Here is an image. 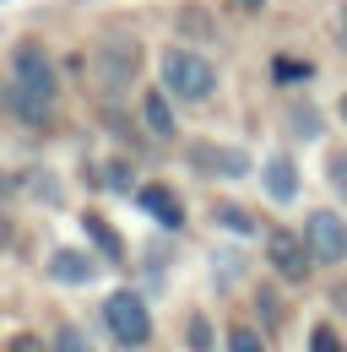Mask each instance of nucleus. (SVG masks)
I'll return each instance as SVG.
<instances>
[{"label":"nucleus","mask_w":347,"mask_h":352,"mask_svg":"<svg viewBox=\"0 0 347 352\" xmlns=\"http://www.w3.org/2000/svg\"><path fill=\"white\" fill-rule=\"evenodd\" d=\"M11 76H17V92H11L17 114H22V120H33V125H43V120H49V109H54V92H60L54 60H49L39 44H22L17 54H11Z\"/></svg>","instance_id":"nucleus-1"},{"label":"nucleus","mask_w":347,"mask_h":352,"mask_svg":"<svg viewBox=\"0 0 347 352\" xmlns=\"http://www.w3.org/2000/svg\"><path fill=\"white\" fill-rule=\"evenodd\" d=\"M163 87L174 98H185V103H207L217 92V71L207 54H196V49H169L163 54Z\"/></svg>","instance_id":"nucleus-2"},{"label":"nucleus","mask_w":347,"mask_h":352,"mask_svg":"<svg viewBox=\"0 0 347 352\" xmlns=\"http://www.w3.org/2000/svg\"><path fill=\"white\" fill-rule=\"evenodd\" d=\"M103 325H109V336L120 347H147V336H152V314H147V304L136 293H109Z\"/></svg>","instance_id":"nucleus-3"},{"label":"nucleus","mask_w":347,"mask_h":352,"mask_svg":"<svg viewBox=\"0 0 347 352\" xmlns=\"http://www.w3.org/2000/svg\"><path fill=\"white\" fill-rule=\"evenodd\" d=\"M304 244H309V255L326 265L347 261V222L337 217V212H309V222H304Z\"/></svg>","instance_id":"nucleus-4"},{"label":"nucleus","mask_w":347,"mask_h":352,"mask_svg":"<svg viewBox=\"0 0 347 352\" xmlns=\"http://www.w3.org/2000/svg\"><path fill=\"white\" fill-rule=\"evenodd\" d=\"M266 261L277 265V276L304 282V276H309V244H304L299 233H288V228H271V233H266Z\"/></svg>","instance_id":"nucleus-5"},{"label":"nucleus","mask_w":347,"mask_h":352,"mask_svg":"<svg viewBox=\"0 0 347 352\" xmlns=\"http://www.w3.org/2000/svg\"><path fill=\"white\" fill-rule=\"evenodd\" d=\"M136 71H141V49H136V44L114 38V44L98 49V82H103L109 92L130 87V76H136Z\"/></svg>","instance_id":"nucleus-6"},{"label":"nucleus","mask_w":347,"mask_h":352,"mask_svg":"<svg viewBox=\"0 0 347 352\" xmlns=\"http://www.w3.org/2000/svg\"><path fill=\"white\" fill-rule=\"evenodd\" d=\"M190 163L196 168H207V174H222V179H244L250 174V157L244 152H233V146H190Z\"/></svg>","instance_id":"nucleus-7"},{"label":"nucleus","mask_w":347,"mask_h":352,"mask_svg":"<svg viewBox=\"0 0 347 352\" xmlns=\"http://www.w3.org/2000/svg\"><path fill=\"white\" fill-rule=\"evenodd\" d=\"M136 201H141V212L152 222H163V228H179L185 222V206H179V195L163 190V184H147V190H136Z\"/></svg>","instance_id":"nucleus-8"},{"label":"nucleus","mask_w":347,"mask_h":352,"mask_svg":"<svg viewBox=\"0 0 347 352\" xmlns=\"http://www.w3.org/2000/svg\"><path fill=\"white\" fill-rule=\"evenodd\" d=\"M49 276H54V282H71V287H82V282H92V276H98V265L87 261L82 250H60V255L49 261Z\"/></svg>","instance_id":"nucleus-9"},{"label":"nucleus","mask_w":347,"mask_h":352,"mask_svg":"<svg viewBox=\"0 0 347 352\" xmlns=\"http://www.w3.org/2000/svg\"><path fill=\"white\" fill-rule=\"evenodd\" d=\"M141 120H147V131L158 135V141H169V135H174V109H169L163 92H147V98H141Z\"/></svg>","instance_id":"nucleus-10"},{"label":"nucleus","mask_w":347,"mask_h":352,"mask_svg":"<svg viewBox=\"0 0 347 352\" xmlns=\"http://www.w3.org/2000/svg\"><path fill=\"white\" fill-rule=\"evenodd\" d=\"M266 190H271V201H293L299 195V174H293L288 157H271L266 163Z\"/></svg>","instance_id":"nucleus-11"},{"label":"nucleus","mask_w":347,"mask_h":352,"mask_svg":"<svg viewBox=\"0 0 347 352\" xmlns=\"http://www.w3.org/2000/svg\"><path fill=\"white\" fill-rule=\"evenodd\" d=\"M82 228H87V239H92V244H98V250H103L109 261H125V244H120V233H114L109 222L98 217V212H87V217H82Z\"/></svg>","instance_id":"nucleus-12"},{"label":"nucleus","mask_w":347,"mask_h":352,"mask_svg":"<svg viewBox=\"0 0 347 352\" xmlns=\"http://www.w3.org/2000/svg\"><path fill=\"white\" fill-rule=\"evenodd\" d=\"M217 222H222V228H233V233H255V222L244 217L239 206H217Z\"/></svg>","instance_id":"nucleus-13"},{"label":"nucleus","mask_w":347,"mask_h":352,"mask_svg":"<svg viewBox=\"0 0 347 352\" xmlns=\"http://www.w3.org/2000/svg\"><path fill=\"white\" fill-rule=\"evenodd\" d=\"M309 352H342V336H337L331 325H315V336H309Z\"/></svg>","instance_id":"nucleus-14"},{"label":"nucleus","mask_w":347,"mask_h":352,"mask_svg":"<svg viewBox=\"0 0 347 352\" xmlns=\"http://www.w3.org/2000/svg\"><path fill=\"white\" fill-rule=\"evenodd\" d=\"M54 352H92V347H87V336L76 331V325H65V331L54 336Z\"/></svg>","instance_id":"nucleus-15"},{"label":"nucleus","mask_w":347,"mask_h":352,"mask_svg":"<svg viewBox=\"0 0 347 352\" xmlns=\"http://www.w3.org/2000/svg\"><path fill=\"white\" fill-rule=\"evenodd\" d=\"M228 352H266V347H260L255 331H244V325H239V331H228Z\"/></svg>","instance_id":"nucleus-16"},{"label":"nucleus","mask_w":347,"mask_h":352,"mask_svg":"<svg viewBox=\"0 0 347 352\" xmlns=\"http://www.w3.org/2000/svg\"><path fill=\"white\" fill-rule=\"evenodd\" d=\"M190 347H196V352H207V347H212V325H207L201 314L190 320Z\"/></svg>","instance_id":"nucleus-17"},{"label":"nucleus","mask_w":347,"mask_h":352,"mask_svg":"<svg viewBox=\"0 0 347 352\" xmlns=\"http://www.w3.org/2000/svg\"><path fill=\"white\" fill-rule=\"evenodd\" d=\"M277 76H282V82H299V76H309V65H299V60H277Z\"/></svg>","instance_id":"nucleus-18"},{"label":"nucleus","mask_w":347,"mask_h":352,"mask_svg":"<svg viewBox=\"0 0 347 352\" xmlns=\"http://www.w3.org/2000/svg\"><path fill=\"white\" fill-rule=\"evenodd\" d=\"M331 179H337V190L347 195V157H331Z\"/></svg>","instance_id":"nucleus-19"},{"label":"nucleus","mask_w":347,"mask_h":352,"mask_svg":"<svg viewBox=\"0 0 347 352\" xmlns=\"http://www.w3.org/2000/svg\"><path fill=\"white\" fill-rule=\"evenodd\" d=\"M11 352H43V342H39V336H17V342H11Z\"/></svg>","instance_id":"nucleus-20"},{"label":"nucleus","mask_w":347,"mask_h":352,"mask_svg":"<svg viewBox=\"0 0 347 352\" xmlns=\"http://www.w3.org/2000/svg\"><path fill=\"white\" fill-rule=\"evenodd\" d=\"M342 33H347V6H342Z\"/></svg>","instance_id":"nucleus-21"},{"label":"nucleus","mask_w":347,"mask_h":352,"mask_svg":"<svg viewBox=\"0 0 347 352\" xmlns=\"http://www.w3.org/2000/svg\"><path fill=\"white\" fill-rule=\"evenodd\" d=\"M342 114H347V103H342Z\"/></svg>","instance_id":"nucleus-22"}]
</instances>
